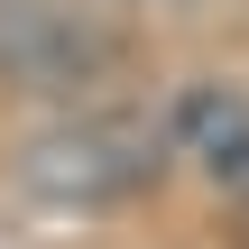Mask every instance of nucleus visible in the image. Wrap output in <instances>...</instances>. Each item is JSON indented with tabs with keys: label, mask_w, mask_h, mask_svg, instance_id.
Returning a JSON list of instances; mask_svg holds the SVG:
<instances>
[{
	"label": "nucleus",
	"mask_w": 249,
	"mask_h": 249,
	"mask_svg": "<svg viewBox=\"0 0 249 249\" xmlns=\"http://www.w3.org/2000/svg\"><path fill=\"white\" fill-rule=\"evenodd\" d=\"M231 249H249V203H240V231H231Z\"/></svg>",
	"instance_id": "20e7f679"
},
{
	"label": "nucleus",
	"mask_w": 249,
	"mask_h": 249,
	"mask_svg": "<svg viewBox=\"0 0 249 249\" xmlns=\"http://www.w3.org/2000/svg\"><path fill=\"white\" fill-rule=\"evenodd\" d=\"M129 37L83 0H0V83L37 102H102L120 83Z\"/></svg>",
	"instance_id": "f03ea898"
},
{
	"label": "nucleus",
	"mask_w": 249,
	"mask_h": 249,
	"mask_svg": "<svg viewBox=\"0 0 249 249\" xmlns=\"http://www.w3.org/2000/svg\"><path fill=\"white\" fill-rule=\"evenodd\" d=\"M157 9H213V0H157Z\"/></svg>",
	"instance_id": "39448f33"
},
{
	"label": "nucleus",
	"mask_w": 249,
	"mask_h": 249,
	"mask_svg": "<svg viewBox=\"0 0 249 249\" xmlns=\"http://www.w3.org/2000/svg\"><path fill=\"white\" fill-rule=\"evenodd\" d=\"M166 148H176L213 194L249 203V92L231 74H194V83L166 102Z\"/></svg>",
	"instance_id": "7ed1b4c3"
},
{
	"label": "nucleus",
	"mask_w": 249,
	"mask_h": 249,
	"mask_svg": "<svg viewBox=\"0 0 249 249\" xmlns=\"http://www.w3.org/2000/svg\"><path fill=\"white\" fill-rule=\"evenodd\" d=\"M166 120L148 111H120V102H65L46 129L18 139L9 176L37 194V203H65V213H111V203H139L157 176H166Z\"/></svg>",
	"instance_id": "f257e3e1"
}]
</instances>
